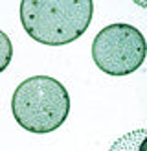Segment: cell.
I'll return each mask as SVG.
<instances>
[{"label": "cell", "instance_id": "6da1fadb", "mask_svg": "<svg viewBox=\"0 0 147 151\" xmlns=\"http://www.w3.org/2000/svg\"><path fill=\"white\" fill-rule=\"evenodd\" d=\"M92 0H22L20 22L33 41L64 46L83 35L92 22Z\"/></svg>", "mask_w": 147, "mask_h": 151}, {"label": "cell", "instance_id": "7a4b0ae2", "mask_svg": "<svg viewBox=\"0 0 147 151\" xmlns=\"http://www.w3.org/2000/svg\"><path fill=\"white\" fill-rule=\"evenodd\" d=\"M11 112L15 122L29 133H54L70 114V94L55 78L31 76L15 88Z\"/></svg>", "mask_w": 147, "mask_h": 151}, {"label": "cell", "instance_id": "3957f363", "mask_svg": "<svg viewBox=\"0 0 147 151\" xmlns=\"http://www.w3.org/2000/svg\"><path fill=\"white\" fill-rule=\"evenodd\" d=\"M145 39L138 28L114 22L99 29L92 42L96 66L108 76H129L145 61Z\"/></svg>", "mask_w": 147, "mask_h": 151}, {"label": "cell", "instance_id": "277c9868", "mask_svg": "<svg viewBox=\"0 0 147 151\" xmlns=\"http://www.w3.org/2000/svg\"><path fill=\"white\" fill-rule=\"evenodd\" d=\"M145 146H147V129L142 127V129L131 131L114 140L108 151H145Z\"/></svg>", "mask_w": 147, "mask_h": 151}, {"label": "cell", "instance_id": "5b68a950", "mask_svg": "<svg viewBox=\"0 0 147 151\" xmlns=\"http://www.w3.org/2000/svg\"><path fill=\"white\" fill-rule=\"evenodd\" d=\"M13 59V44L2 29H0V74L11 65Z\"/></svg>", "mask_w": 147, "mask_h": 151}]
</instances>
